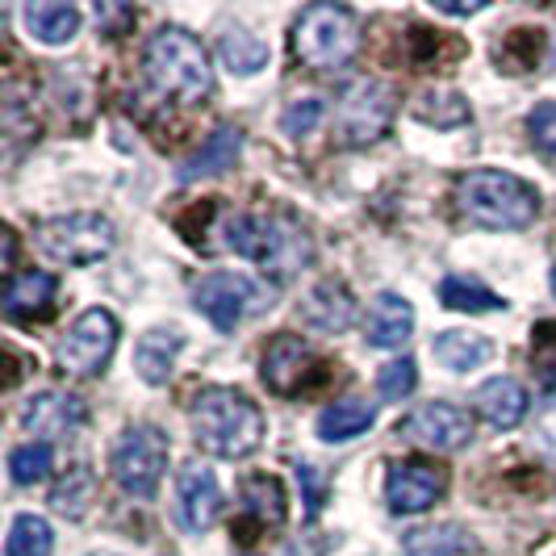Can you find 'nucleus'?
Here are the masks:
<instances>
[{"mask_svg": "<svg viewBox=\"0 0 556 556\" xmlns=\"http://www.w3.org/2000/svg\"><path fill=\"white\" fill-rule=\"evenodd\" d=\"M142 76L172 105H201L214 92V67L205 47L180 26H164L160 34H151L142 51Z\"/></svg>", "mask_w": 556, "mask_h": 556, "instance_id": "1", "label": "nucleus"}, {"mask_svg": "<svg viewBox=\"0 0 556 556\" xmlns=\"http://www.w3.org/2000/svg\"><path fill=\"white\" fill-rule=\"evenodd\" d=\"M189 418H193L197 444L205 447V452H214V456H223V460H243L264 440L260 406L251 402L248 393L226 390V386L197 393Z\"/></svg>", "mask_w": 556, "mask_h": 556, "instance_id": "2", "label": "nucleus"}, {"mask_svg": "<svg viewBox=\"0 0 556 556\" xmlns=\"http://www.w3.org/2000/svg\"><path fill=\"white\" fill-rule=\"evenodd\" d=\"M456 205L469 223L485 230H523L540 214V193L528 180L510 176V172H469L456 180Z\"/></svg>", "mask_w": 556, "mask_h": 556, "instance_id": "3", "label": "nucleus"}, {"mask_svg": "<svg viewBox=\"0 0 556 556\" xmlns=\"http://www.w3.org/2000/svg\"><path fill=\"white\" fill-rule=\"evenodd\" d=\"M361 51V17L343 4H309L293 22V55L314 72L348 67Z\"/></svg>", "mask_w": 556, "mask_h": 556, "instance_id": "4", "label": "nucleus"}, {"mask_svg": "<svg viewBox=\"0 0 556 556\" xmlns=\"http://www.w3.org/2000/svg\"><path fill=\"white\" fill-rule=\"evenodd\" d=\"M117 243V230L105 214H59L38 226V248L47 251L59 264H72V268H88V264H101Z\"/></svg>", "mask_w": 556, "mask_h": 556, "instance_id": "5", "label": "nucleus"}, {"mask_svg": "<svg viewBox=\"0 0 556 556\" xmlns=\"http://www.w3.org/2000/svg\"><path fill=\"white\" fill-rule=\"evenodd\" d=\"M393 110L397 97L386 80H352L334 105V139L343 147H368L390 130Z\"/></svg>", "mask_w": 556, "mask_h": 556, "instance_id": "6", "label": "nucleus"}, {"mask_svg": "<svg viewBox=\"0 0 556 556\" xmlns=\"http://www.w3.org/2000/svg\"><path fill=\"white\" fill-rule=\"evenodd\" d=\"M113 481L130 494V498H151L160 490V477L167 469V435L160 427H126L113 444L110 456Z\"/></svg>", "mask_w": 556, "mask_h": 556, "instance_id": "7", "label": "nucleus"}, {"mask_svg": "<svg viewBox=\"0 0 556 556\" xmlns=\"http://www.w3.org/2000/svg\"><path fill=\"white\" fill-rule=\"evenodd\" d=\"M113 348H117V318L110 309H84L59 339L55 356L67 377H97L113 361Z\"/></svg>", "mask_w": 556, "mask_h": 556, "instance_id": "8", "label": "nucleus"}, {"mask_svg": "<svg viewBox=\"0 0 556 556\" xmlns=\"http://www.w3.org/2000/svg\"><path fill=\"white\" fill-rule=\"evenodd\" d=\"M193 306L218 327V331H235L251 309L264 306V289L243 273H205L193 289Z\"/></svg>", "mask_w": 556, "mask_h": 556, "instance_id": "9", "label": "nucleus"}, {"mask_svg": "<svg viewBox=\"0 0 556 556\" xmlns=\"http://www.w3.org/2000/svg\"><path fill=\"white\" fill-rule=\"evenodd\" d=\"M323 381V361L302 334H277L264 352V386L277 397H298Z\"/></svg>", "mask_w": 556, "mask_h": 556, "instance_id": "10", "label": "nucleus"}, {"mask_svg": "<svg viewBox=\"0 0 556 556\" xmlns=\"http://www.w3.org/2000/svg\"><path fill=\"white\" fill-rule=\"evenodd\" d=\"M397 431L410 444L431 447V452H460V447L473 440V418L465 415L460 406H452V402H427Z\"/></svg>", "mask_w": 556, "mask_h": 556, "instance_id": "11", "label": "nucleus"}, {"mask_svg": "<svg viewBox=\"0 0 556 556\" xmlns=\"http://www.w3.org/2000/svg\"><path fill=\"white\" fill-rule=\"evenodd\" d=\"M447 490V473L427 460H397L386 477V498L397 515H422L431 502H440Z\"/></svg>", "mask_w": 556, "mask_h": 556, "instance_id": "12", "label": "nucleus"}, {"mask_svg": "<svg viewBox=\"0 0 556 556\" xmlns=\"http://www.w3.org/2000/svg\"><path fill=\"white\" fill-rule=\"evenodd\" d=\"M22 422H26V431L42 435V444L72 440L76 431H84V422H88V406H84L76 393L47 390L38 393V397H29L26 410H22Z\"/></svg>", "mask_w": 556, "mask_h": 556, "instance_id": "13", "label": "nucleus"}, {"mask_svg": "<svg viewBox=\"0 0 556 556\" xmlns=\"http://www.w3.org/2000/svg\"><path fill=\"white\" fill-rule=\"evenodd\" d=\"M176 494H180V519H185L189 531H210L218 523V515H223V490H218V477L210 473L205 465L180 469Z\"/></svg>", "mask_w": 556, "mask_h": 556, "instance_id": "14", "label": "nucleus"}, {"mask_svg": "<svg viewBox=\"0 0 556 556\" xmlns=\"http://www.w3.org/2000/svg\"><path fill=\"white\" fill-rule=\"evenodd\" d=\"M59 280L51 273H17L4 289V314L13 323H42L55 314Z\"/></svg>", "mask_w": 556, "mask_h": 556, "instance_id": "15", "label": "nucleus"}, {"mask_svg": "<svg viewBox=\"0 0 556 556\" xmlns=\"http://www.w3.org/2000/svg\"><path fill=\"white\" fill-rule=\"evenodd\" d=\"M302 318H306V327L323 334L348 331L352 318H356V298H352V289L343 280H323V285L309 289V298L302 302Z\"/></svg>", "mask_w": 556, "mask_h": 556, "instance_id": "16", "label": "nucleus"}, {"mask_svg": "<svg viewBox=\"0 0 556 556\" xmlns=\"http://www.w3.org/2000/svg\"><path fill=\"white\" fill-rule=\"evenodd\" d=\"M415 331V306L402 298V293H381L372 306H368V318H364V339L372 348H402Z\"/></svg>", "mask_w": 556, "mask_h": 556, "instance_id": "17", "label": "nucleus"}, {"mask_svg": "<svg viewBox=\"0 0 556 556\" xmlns=\"http://www.w3.org/2000/svg\"><path fill=\"white\" fill-rule=\"evenodd\" d=\"M473 406L490 427L510 431V427H519L523 415H528V390H523L515 377H490V381L473 393Z\"/></svg>", "mask_w": 556, "mask_h": 556, "instance_id": "18", "label": "nucleus"}, {"mask_svg": "<svg viewBox=\"0 0 556 556\" xmlns=\"http://www.w3.org/2000/svg\"><path fill=\"white\" fill-rule=\"evenodd\" d=\"M239 151H243L239 126H218L210 139L201 142V151H197L193 160L180 167V180L193 185V180H205V176H218V172H226V167H235Z\"/></svg>", "mask_w": 556, "mask_h": 556, "instance_id": "19", "label": "nucleus"}, {"mask_svg": "<svg viewBox=\"0 0 556 556\" xmlns=\"http://www.w3.org/2000/svg\"><path fill=\"white\" fill-rule=\"evenodd\" d=\"M372 422H377V410H372L364 397H343V402H334V406H327V410L318 415V440H327V444H348V440L364 435Z\"/></svg>", "mask_w": 556, "mask_h": 556, "instance_id": "20", "label": "nucleus"}, {"mask_svg": "<svg viewBox=\"0 0 556 556\" xmlns=\"http://www.w3.org/2000/svg\"><path fill=\"white\" fill-rule=\"evenodd\" d=\"M26 29L38 42H47V47H63V42H72L76 29H80V9L55 4V0L26 4Z\"/></svg>", "mask_w": 556, "mask_h": 556, "instance_id": "21", "label": "nucleus"}, {"mask_svg": "<svg viewBox=\"0 0 556 556\" xmlns=\"http://www.w3.org/2000/svg\"><path fill=\"white\" fill-rule=\"evenodd\" d=\"M180 348H185V339L176 331H147L139 339V348H135V368H139V377L147 386H164L167 377H172V364L180 356Z\"/></svg>", "mask_w": 556, "mask_h": 556, "instance_id": "22", "label": "nucleus"}, {"mask_svg": "<svg viewBox=\"0 0 556 556\" xmlns=\"http://www.w3.org/2000/svg\"><path fill=\"white\" fill-rule=\"evenodd\" d=\"M431 352H435V361L444 364L447 372H469V368H481L494 356V343L473 331H444L435 334Z\"/></svg>", "mask_w": 556, "mask_h": 556, "instance_id": "23", "label": "nucleus"}, {"mask_svg": "<svg viewBox=\"0 0 556 556\" xmlns=\"http://www.w3.org/2000/svg\"><path fill=\"white\" fill-rule=\"evenodd\" d=\"M243 510H248V519L255 528H264V531L280 528L285 515H289V506H285V485L268 473L248 477V481H243Z\"/></svg>", "mask_w": 556, "mask_h": 556, "instance_id": "24", "label": "nucleus"}, {"mask_svg": "<svg viewBox=\"0 0 556 556\" xmlns=\"http://www.w3.org/2000/svg\"><path fill=\"white\" fill-rule=\"evenodd\" d=\"M410 110H415L418 122H427V126H435V130H456V126H465V122L473 117L469 101H465L456 88H422Z\"/></svg>", "mask_w": 556, "mask_h": 556, "instance_id": "25", "label": "nucleus"}, {"mask_svg": "<svg viewBox=\"0 0 556 556\" xmlns=\"http://www.w3.org/2000/svg\"><path fill=\"white\" fill-rule=\"evenodd\" d=\"M218 59H223V67H230L235 76H255L268 63V47L251 29L235 26L218 38Z\"/></svg>", "mask_w": 556, "mask_h": 556, "instance_id": "26", "label": "nucleus"}, {"mask_svg": "<svg viewBox=\"0 0 556 556\" xmlns=\"http://www.w3.org/2000/svg\"><path fill=\"white\" fill-rule=\"evenodd\" d=\"M440 302L447 309H460V314H494V309H506L494 289H485L481 280L473 277H447L440 285Z\"/></svg>", "mask_w": 556, "mask_h": 556, "instance_id": "27", "label": "nucleus"}, {"mask_svg": "<svg viewBox=\"0 0 556 556\" xmlns=\"http://www.w3.org/2000/svg\"><path fill=\"white\" fill-rule=\"evenodd\" d=\"M51 548H55V535H51L47 519H38V515L13 519L9 540H4V556H51Z\"/></svg>", "mask_w": 556, "mask_h": 556, "instance_id": "28", "label": "nucleus"}, {"mask_svg": "<svg viewBox=\"0 0 556 556\" xmlns=\"http://www.w3.org/2000/svg\"><path fill=\"white\" fill-rule=\"evenodd\" d=\"M92 494H97V477H92L88 465H76L51 490V506H55L59 515H67V519H80L84 510H88V502H92Z\"/></svg>", "mask_w": 556, "mask_h": 556, "instance_id": "29", "label": "nucleus"}, {"mask_svg": "<svg viewBox=\"0 0 556 556\" xmlns=\"http://www.w3.org/2000/svg\"><path fill=\"white\" fill-rule=\"evenodd\" d=\"M494 55H498V67H506V72H531L544 55V29H510Z\"/></svg>", "mask_w": 556, "mask_h": 556, "instance_id": "30", "label": "nucleus"}, {"mask_svg": "<svg viewBox=\"0 0 556 556\" xmlns=\"http://www.w3.org/2000/svg\"><path fill=\"white\" fill-rule=\"evenodd\" d=\"M55 469V447L51 444H22L13 447V456H9V473L17 485H34V481H42V477Z\"/></svg>", "mask_w": 556, "mask_h": 556, "instance_id": "31", "label": "nucleus"}, {"mask_svg": "<svg viewBox=\"0 0 556 556\" xmlns=\"http://www.w3.org/2000/svg\"><path fill=\"white\" fill-rule=\"evenodd\" d=\"M531 368L544 390H556V323L544 318L531 327Z\"/></svg>", "mask_w": 556, "mask_h": 556, "instance_id": "32", "label": "nucleus"}, {"mask_svg": "<svg viewBox=\"0 0 556 556\" xmlns=\"http://www.w3.org/2000/svg\"><path fill=\"white\" fill-rule=\"evenodd\" d=\"M465 548H469V535H460V528H431L406 535V553L410 556H447L465 553Z\"/></svg>", "mask_w": 556, "mask_h": 556, "instance_id": "33", "label": "nucleus"}, {"mask_svg": "<svg viewBox=\"0 0 556 556\" xmlns=\"http://www.w3.org/2000/svg\"><path fill=\"white\" fill-rule=\"evenodd\" d=\"M418 386V364L410 356H402V361H393L381 368V377H377V390L386 402H402V397H410Z\"/></svg>", "mask_w": 556, "mask_h": 556, "instance_id": "34", "label": "nucleus"}, {"mask_svg": "<svg viewBox=\"0 0 556 556\" xmlns=\"http://www.w3.org/2000/svg\"><path fill=\"white\" fill-rule=\"evenodd\" d=\"M323 101L318 97H306V101H293L289 110H285V117H280V126H285V135L289 139H306V135H314V126L323 122Z\"/></svg>", "mask_w": 556, "mask_h": 556, "instance_id": "35", "label": "nucleus"}, {"mask_svg": "<svg viewBox=\"0 0 556 556\" xmlns=\"http://www.w3.org/2000/svg\"><path fill=\"white\" fill-rule=\"evenodd\" d=\"M528 130H531V142H535L540 151L556 155V101H540V105L528 113Z\"/></svg>", "mask_w": 556, "mask_h": 556, "instance_id": "36", "label": "nucleus"}, {"mask_svg": "<svg viewBox=\"0 0 556 556\" xmlns=\"http://www.w3.org/2000/svg\"><path fill=\"white\" fill-rule=\"evenodd\" d=\"M298 485L306 490L309 515H318V510H323V502H327V481H323V473H318L314 465H298Z\"/></svg>", "mask_w": 556, "mask_h": 556, "instance_id": "37", "label": "nucleus"}, {"mask_svg": "<svg viewBox=\"0 0 556 556\" xmlns=\"http://www.w3.org/2000/svg\"><path fill=\"white\" fill-rule=\"evenodd\" d=\"M97 22L105 26V34H117V26L135 22V13L130 9H117V4H97Z\"/></svg>", "mask_w": 556, "mask_h": 556, "instance_id": "38", "label": "nucleus"}, {"mask_svg": "<svg viewBox=\"0 0 556 556\" xmlns=\"http://www.w3.org/2000/svg\"><path fill=\"white\" fill-rule=\"evenodd\" d=\"M485 4H440V13H452V17H465V13H481Z\"/></svg>", "mask_w": 556, "mask_h": 556, "instance_id": "39", "label": "nucleus"}, {"mask_svg": "<svg viewBox=\"0 0 556 556\" xmlns=\"http://www.w3.org/2000/svg\"><path fill=\"white\" fill-rule=\"evenodd\" d=\"M13 251H17V239L13 230H4V268H13Z\"/></svg>", "mask_w": 556, "mask_h": 556, "instance_id": "40", "label": "nucleus"}, {"mask_svg": "<svg viewBox=\"0 0 556 556\" xmlns=\"http://www.w3.org/2000/svg\"><path fill=\"white\" fill-rule=\"evenodd\" d=\"M553 293H556V268H553Z\"/></svg>", "mask_w": 556, "mask_h": 556, "instance_id": "41", "label": "nucleus"}]
</instances>
